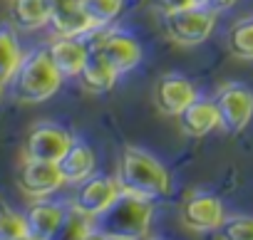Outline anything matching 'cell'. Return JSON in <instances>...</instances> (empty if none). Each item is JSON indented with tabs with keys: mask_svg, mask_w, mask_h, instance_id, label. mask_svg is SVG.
I'll use <instances>...</instances> for the list:
<instances>
[{
	"mask_svg": "<svg viewBox=\"0 0 253 240\" xmlns=\"http://www.w3.org/2000/svg\"><path fill=\"white\" fill-rule=\"evenodd\" d=\"M122 193H134L142 198H162L171 188L169 171L147 151L142 149H124L119 159V176H117Z\"/></svg>",
	"mask_w": 253,
	"mask_h": 240,
	"instance_id": "cell-1",
	"label": "cell"
},
{
	"mask_svg": "<svg viewBox=\"0 0 253 240\" xmlns=\"http://www.w3.org/2000/svg\"><path fill=\"white\" fill-rule=\"evenodd\" d=\"M152 223V201L134 196V193H119L109 208L94 215V235L102 238H144Z\"/></svg>",
	"mask_w": 253,
	"mask_h": 240,
	"instance_id": "cell-2",
	"label": "cell"
},
{
	"mask_svg": "<svg viewBox=\"0 0 253 240\" xmlns=\"http://www.w3.org/2000/svg\"><path fill=\"white\" fill-rule=\"evenodd\" d=\"M60 84H62V74L55 67L47 50L25 55L13 77L15 97L25 104H38V102L50 99L60 89Z\"/></svg>",
	"mask_w": 253,
	"mask_h": 240,
	"instance_id": "cell-3",
	"label": "cell"
},
{
	"mask_svg": "<svg viewBox=\"0 0 253 240\" xmlns=\"http://www.w3.org/2000/svg\"><path fill=\"white\" fill-rule=\"evenodd\" d=\"M216 25V10L206 5H189L181 10L164 13V30L176 45L204 42Z\"/></svg>",
	"mask_w": 253,
	"mask_h": 240,
	"instance_id": "cell-4",
	"label": "cell"
},
{
	"mask_svg": "<svg viewBox=\"0 0 253 240\" xmlns=\"http://www.w3.org/2000/svg\"><path fill=\"white\" fill-rule=\"evenodd\" d=\"M213 104L218 109V127L226 134H238L253 119V92L243 84H226L216 92Z\"/></svg>",
	"mask_w": 253,
	"mask_h": 240,
	"instance_id": "cell-5",
	"label": "cell"
},
{
	"mask_svg": "<svg viewBox=\"0 0 253 240\" xmlns=\"http://www.w3.org/2000/svg\"><path fill=\"white\" fill-rule=\"evenodd\" d=\"M65 183L62 171L55 161H40V159H28L18 173V186L25 196L30 198H45L55 193Z\"/></svg>",
	"mask_w": 253,
	"mask_h": 240,
	"instance_id": "cell-6",
	"label": "cell"
},
{
	"mask_svg": "<svg viewBox=\"0 0 253 240\" xmlns=\"http://www.w3.org/2000/svg\"><path fill=\"white\" fill-rule=\"evenodd\" d=\"M72 137L55 124H38L30 129L28 141H25V156L28 159H40V161H60L62 154L70 149Z\"/></svg>",
	"mask_w": 253,
	"mask_h": 240,
	"instance_id": "cell-7",
	"label": "cell"
},
{
	"mask_svg": "<svg viewBox=\"0 0 253 240\" xmlns=\"http://www.w3.org/2000/svg\"><path fill=\"white\" fill-rule=\"evenodd\" d=\"M119 183L114 178L107 176H89L82 183H77V193L72 198V206L87 215H99L104 208H109V203L119 196Z\"/></svg>",
	"mask_w": 253,
	"mask_h": 240,
	"instance_id": "cell-8",
	"label": "cell"
},
{
	"mask_svg": "<svg viewBox=\"0 0 253 240\" xmlns=\"http://www.w3.org/2000/svg\"><path fill=\"white\" fill-rule=\"evenodd\" d=\"M181 218L189 230L194 233H213L223 223V206L211 193H194L181 210Z\"/></svg>",
	"mask_w": 253,
	"mask_h": 240,
	"instance_id": "cell-9",
	"label": "cell"
},
{
	"mask_svg": "<svg viewBox=\"0 0 253 240\" xmlns=\"http://www.w3.org/2000/svg\"><path fill=\"white\" fill-rule=\"evenodd\" d=\"M94 47L109 60V65L122 74L129 72L142 62V47L134 37L124 35V33H102Z\"/></svg>",
	"mask_w": 253,
	"mask_h": 240,
	"instance_id": "cell-10",
	"label": "cell"
},
{
	"mask_svg": "<svg viewBox=\"0 0 253 240\" xmlns=\"http://www.w3.org/2000/svg\"><path fill=\"white\" fill-rule=\"evenodd\" d=\"M196 99L194 84L181 74H164L154 89V104L167 116H179Z\"/></svg>",
	"mask_w": 253,
	"mask_h": 240,
	"instance_id": "cell-11",
	"label": "cell"
},
{
	"mask_svg": "<svg viewBox=\"0 0 253 240\" xmlns=\"http://www.w3.org/2000/svg\"><path fill=\"white\" fill-rule=\"evenodd\" d=\"M50 25L57 33V37H84L94 33V25L82 5H70L62 0H50Z\"/></svg>",
	"mask_w": 253,
	"mask_h": 240,
	"instance_id": "cell-12",
	"label": "cell"
},
{
	"mask_svg": "<svg viewBox=\"0 0 253 240\" xmlns=\"http://www.w3.org/2000/svg\"><path fill=\"white\" fill-rule=\"evenodd\" d=\"M47 52L62 77H80L89 47L82 37H57L50 42Z\"/></svg>",
	"mask_w": 253,
	"mask_h": 240,
	"instance_id": "cell-13",
	"label": "cell"
},
{
	"mask_svg": "<svg viewBox=\"0 0 253 240\" xmlns=\"http://www.w3.org/2000/svg\"><path fill=\"white\" fill-rule=\"evenodd\" d=\"M65 208L57 206V203H50V201H38L28 208L25 213V220H28V228H30V238L33 240H50V238H57L60 228H62V220H65Z\"/></svg>",
	"mask_w": 253,
	"mask_h": 240,
	"instance_id": "cell-14",
	"label": "cell"
},
{
	"mask_svg": "<svg viewBox=\"0 0 253 240\" xmlns=\"http://www.w3.org/2000/svg\"><path fill=\"white\" fill-rule=\"evenodd\" d=\"M176 119L181 134L186 137H206L218 129V109L209 99H194Z\"/></svg>",
	"mask_w": 253,
	"mask_h": 240,
	"instance_id": "cell-15",
	"label": "cell"
},
{
	"mask_svg": "<svg viewBox=\"0 0 253 240\" xmlns=\"http://www.w3.org/2000/svg\"><path fill=\"white\" fill-rule=\"evenodd\" d=\"M117 74L119 72L109 65V60L97 47H89L84 67L80 72V82L84 84V89H89V92H109L114 87V82H117Z\"/></svg>",
	"mask_w": 253,
	"mask_h": 240,
	"instance_id": "cell-16",
	"label": "cell"
},
{
	"mask_svg": "<svg viewBox=\"0 0 253 240\" xmlns=\"http://www.w3.org/2000/svg\"><path fill=\"white\" fill-rule=\"evenodd\" d=\"M57 166L62 171L65 183H82L94 171V154H92V149L87 144L72 139L70 149L62 154V159L57 161Z\"/></svg>",
	"mask_w": 253,
	"mask_h": 240,
	"instance_id": "cell-17",
	"label": "cell"
},
{
	"mask_svg": "<svg viewBox=\"0 0 253 240\" xmlns=\"http://www.w3.org/2000/svg\"><path fill=\"white\" fill-rule=\"evenodd\" d=\"M50 0H15L13 3V18L18 28L23 30H38L50 23Z\"/></svg>",
	"mask_w": 253,
	"mask_h": 240,
	"instance_id": "cell-18",
	"label": "cell"
},
{
	"mask_svg": "<svg viewBox=\"0 0 253 240\" xmlns=\"http://www.w3.org/2000/svg\"><path fill=\"white\" fill-rule=\"evenodd\" d=\"M23 50H20V42L18 37L13 35V30L8 28H0V79L5 84L13 82L20 62H23Z\"/></svg>",
	"mask_w": 253,
	"mask_h": 240,
	"instance_id": "cell-19",
	"label": "cell"
},
{
	"mask_svg": "<svg viewBox=\"0 0 253 240\" xmlns=\"http://www.w3.org/2000/svg\"><path fill=\"white\" fill-rule=\"evenodd\" d=\"M82 8L89 15V20H92L94 28H104L112 20L119 18V13L124 8V0H84Z\"/></svg>",
	"mask_w": 253,
	"mask_h": 240,
	"instance_id": "cell-20",
	"label": "cell"
},
{
	"mask_svg": "<svg viewBox=\"0 0 253 240\" xmlns=\"http://www.w3.org/2000/svg\"><path fill=\"white\" fill-rule=\"evenodd\" d=\"M30 228L25 215L15 213L8 206H0V240H28Z\"/></svg>",
	"mask_w": 253,
	"mask_h": 240,
	"instance_id": "cell-21",
	"label": "cell"
},
{
	"mask_svg": "<svg viewBox=\"0 0 253 240\" xmlns=\"http://www.w3.org/2000/svg\"><path fill=\"white\" fill-rule=\"evenodd\" d=\"M57 235H62V238H92L94 235V218L72 206V210L65 213V220H62V228Z\"/></svg>",
	"mask_w": 253,
	"mask_h": 240,
	"instance_id": "cell-22",
	"label": "cell"
},
{
	"mask_svg": "<svg viewBox=\"0 0 253 240\" xmlns=\"http://www.w3.org/2000/svg\"><path fill=\"white\" fill-rule=\"evenodd\" d=\"M228 47L236 57L253 60V18L241 20L238 25H233V30L228 35Z\"/></svg>",
	"mask_w": 253,
	"mask_h": 240,
	"instance_id": "cell-23",
	"label": "cell"
},
{
	"mask_svg": "<svg viewBox=\"0 0 253 240\" xmlns=\"http://www.w3.org/2000/svg\"><path fill=\"white\" fill-rule=\"evenodd\" d=\"M221 238L226 240H253V218L238 215V218H223L221 223Z\"/></svg>",
	"mask_w": 253,
	"mask_h": 240,
	"instance_id": "cell-24",
	"label": "cell"
},
{
	"mask_svg": "<svg viewBox=\"0 0 253 240\" xmlns=\"http://www.w3.org/2000/svg\"><path fill=\"white\" fill-rule=\"evenodd\" d=\"M159 5H162L164 13H169V10H181V8L196 5V3H194V0H159Z\"/></svg>",
	"mask_w": 253,
	"mask_h": 240,
	"instance_id": "cell-25",
	"label": "cell"
},
{
	"mask_svg": "<svg viewBox=\"0 0 253 240\" xmlns=\"http://www.w3.org/2000/svg\"><path fill=\"white\" fill-rule=\"evenodd\" d=\"M194 3H196V5H206V8H211L213 0H194Z\"/></svg>",
	"mask_w": 253,
	"mask_h": 240,
	"instance_id": "cell-26",
	"label": "cell"
},
{
	"mask_svg": "<svg viewBox=\"0 0 253 240\" xmlns=\"http://www.w3.org/2000/svg\"><path fill=\"white\" fill-rule=\"evenodd\" d=\"M62 3H70V5H82L84 0H62Z\"/></svg>",
	"mask_w": 253,
	"mask_h": 240,
	"instance_id": "cell-27",
	"label": "cell"
},
{
	"mask_svg": "<svg viewBox=\"0 0 253 240\" xmlns=\"http://www.w3.org/2000/svg\"><path fill=\"white\" fill-rule=\"evenodd\" d=\"M3 89H5V82H3V79H0V94H3Z\"/></svg>",
	"mask_w": 253,
	"mask_h": 240,
	"instance_id": "cell-28",
	"label": "cell"
}]
</instances>
